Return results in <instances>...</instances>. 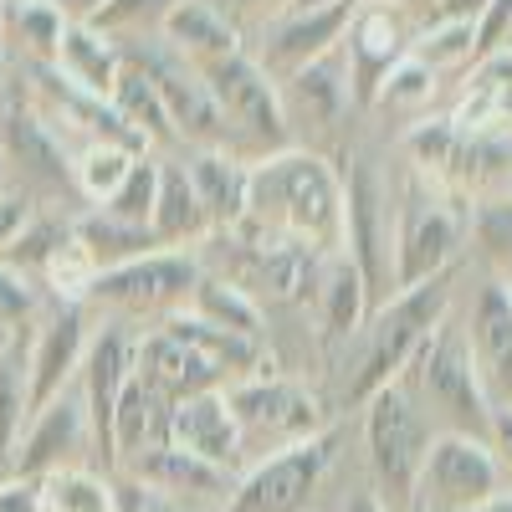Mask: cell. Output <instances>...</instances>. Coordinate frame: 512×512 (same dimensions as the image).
Segmentation results:
<instances>
[{"instance_id":"11","label":"cell","mask_w":512,"mask_h":512,"mask_svg":"<svg viewBox=\"0 0 512 512\" xmlns=\"http://www.w3.org/2000/svg\"><path fill=\"white\" fill-rule=\"evenodd\" d=\"M497 492H507V482H502L492 446L482 436L436 431L431 446H425L420 472H415L410 512H472V507L492 502Z\"/></svg>"},{"instance_id":"41","label":"cell","mask_w":512,"mask_h":512,"mask_svg":"<svg viewBox=\"0 0 512 512\" xmlns=\"http://www.w3.org/2000/svg\"><path fill=\"white\" fill-rule=\"evenodd\" d=\"M113 502H118V512H185L175 497H164L149 482L123 477V472H113Z\"/></svg>"},{"instance_id":"6","label":"cell","mask_w":512,"mask_h":512,"mask_svg":"<svg viewBox=\"0 0 512 512\" xmlns=\"http://www.w3.org/2000/svg\"><path fill=\"white\" fill-rule=\"evenodd\" d=\"M195 282H200V256L195 251H149L128 267L98 272L82 308L118 318V323H134V328H154V323L190 308Z\"/></svg>"},{"instance_id":"52","label":"cell","mask_w":512,"mask_h":512,"mask_svg":"<svg viewBox=\"0 0 512 512\" xmlns=\"http://www.w3.org/2000/svg\"><path fill=\"white\" fill-rule=\"evenodd\" d=\"M297 6H333V0H297ZM297 6H292V11H297Z\"/></svg>"},{"instance_id":"9","label":"cell","mask_w":512,"mask_h":512,"mask_svg":"<svg viewBox=\"0 0 512 512\" xmlns=\"http://www.w3.org/2000/svg\"><path fill=\"white\" fill-rule=\"evenodd\" d=\"M205 88L216 98L221 118H226V134H231V154L251 159H267L277 149L292 144L287 134V118H282V98H277V82L251 62V52H236L216 67H205Z\"/></svg>"},{"instance_id":"33","label":"cell","mask_w":512,"mask_h":512,"mask_svg":"<svg viewBox=\"0 0 512 512\" xmlns=\"http://www.w3.org/2000/svg\"><path fill=\"white\" fill-rule=\"evenodd\" d=\"M410 57L425 62L441 82L466 77L477 67V26H466V21H420L415 41H410Z\"/></svg>"},{"instance_id":"8","label":"cell","mask_w":512,"mask_h":512,"mask_svg":"<svg viewBox=\"0 0 512 512\" xmlns=\"http://www.w3.org/2000/svg\"><path fill=\"white\" fill-rule=\"evenodd\" d=\"M226 405H231L236 431H241V456H256V461L272 456V451H287L297 441H308L318 431H328V415H323L318 390H308L303 379H287L277 369L231 384Z\"/></svg>"},{"instance_id":"24","label":"cell","mask_w":512,"mask_h":512,"mask_svg":"<svg viewBox=\"0 0 512 512\" xmlns=\"http://www.w3.org/2000/svg\"><path fill=\"white\" fill-rule=\"evenodd\" d=\"M159 36L200 72L236 57V52H246V31L216 6V0H185V6H175L169 21L159 26Z\"/></svg>"},{"instance_id":"15","label":"cell","mask_w":512,"mask_h":512,"mask_svg":"<svg viewBox=\"0 0 512 512\" xmlns=\"http://www.w3.org/2000/svg\"><path fill=\"white\" fill-rule=\"evenodd\" d=\"M359 0H333V6H297L267 26H256L262 31V41H246V52L251 62L262 67L272 82L292 77V72H303L308 62L338 52V41H344L349 31V16H354Z\"/></svg>"},{"instance_id":"53","label":"cell","mask_w":512,"mask_h":512,"mask_svg":"<svg viewBox=\"0 0 512 512\" xmlns=\"http://www.w3.org/2000/svg\"><path fill=\"white\" fill-rule=\"evenodd\" d=\"M0 195H6V159H0Z\"/></svg>"},{"instance_id":"44","label":"cell","mask_w":512,"mask_h":512,"mask_svg":"<svg viewBox=\"0 0 512 512\" xmlns=\"http://www.w3.org/2000/svg\"><path fill=\"white\" fill-rule=\"evenodd\" d=\"M31 216H36V200L26 190H6V195H0V256L11 251V241L26 231Z\"/></svg>"},{"instance_id":"40","label":"cell","mask_w":512,"mask_h":512,"mask_svg":"<svg viewBox=\"0 0 512 512\" xmlns=\"http://www.w3.org/2000/svg\"><path fill=\"white\" fill-rule=\"evenodd\" d=\"M41 308H47V297H41V287L0 262V333L16 338V333H31V323L41 318Z\"/></svg>"},{"instance_id":"49","label":"cell","mask_w":512,"mask_h":512,"mask_svg":"<svg viewBox=\"0 0 512 512\" xmlns=\"http://www.w3.org/2000/svg\"><path fill=\"white\" fill-rule=\"evenodd\" d=\"M384 6H395V11H405L410 21H425L436 11V0H384Z\"/></svg>"},{"instance_id":"23","label":"cell","mask_w":512,"mask_h":512,"mask_svg":"<svg viewBox=\"0 0 512 512\" xmlns=\"http://www.w3.org/2000/svg\"><path fill=\"white\" fill-rule=\"evenodd\" d=\"M369 313H374V297H369L359 267L349 262L344 251L323 256V267H318V277H313V318H318V333H323L328 354L344 349L349 338L364 328Z\"/></svg>"},{"instance_id":"47","label":"cell","mask_w":512,"mask_h":512,"mask_svg":"<svg viewBox=\"0 0 512 512\" xmlns=\"http://www.w3.org/2000/svg\"><path fill=\"white\" fill-rule=\"evenodd\" d=\"M482 11H487V0H436V11L425 21H466V26H477Z\"/></svg>"},{"instance_id":"31","label":"cell","mask_w":512,"mask_h":512,"mask_svg":"<svg viewBox=\"0 0 512 512\" xmlns=\"http://www.w3.org/2000/svg\"><path fill=\"white\" fill-rule=\"evenodd\" d=\"M0 31L11 36V47L21 52L26 67H52L67 21L57 16L52 0H6V11H0Z\"/></svg>"},{"instance_id":"38","label":"cell","mask_w":512,"mask_h":512,"mask_svg":"<svg viewBox=\"0 0 512 512\" xmlns=\"http://www.w3.org/2000/svg\"><path fill=\"white\" fill-rule=\"evenodd\" d=\"M175 6H185V0H108L93 26H98L103 36H113V41L154 36V31L169 21V11H175Z\"/></svg>"},{"instance_id":"28","label":"cell","mask_w":512,"mask_h":512,"mask_svg":"<svg viewBox=\"0 0 512 512\" xmlns=\"http://www.w3.org/2000/svg\"><path fill=\"white\" fill-rule=\"evenodd\" d=\"M123 477H139V482H149L154 492L175 497V502H185V497H221L226 502L231 487H236L231 472H221V466H210V461H200L180 446H164V451L144 456L134 472H123Z\"/></svg>"},{"instance_id":"20","label":"cell","mask_w":512,"mask_h":512,"mask_svg":"<svg viewBox=\"0 0 512 512\" xmlns=\"http://www.w3.org/2000/svg\"><path fill=\"white\" fill-rule=\"evenodd\" d=\"M16 159L26 175V195L41 190H67L72 195V154L57 144V134L36 118V108L21 98L0 113V159Z\"/></svg>"},{"instance_id":"54","label":"cell","mask_w":512,"mask_h":512,"mask_svg":"<svg viewBox=\"0 0 512 512\" xmlns=\"http://www.w3.org/2000/svg\"><path fill=\"white\" fill-rule=\"evenodd\" d=\"M0 77H6V47H0Z\"/></svg>"},{"instance_id":"13","label":"cell","mask_w":512,"mask_h":512,"mask_svg":"<svg viewBox=\"0 0 512 512\" xmlns=\"http://www.w3.org/2000/svg\"><path fill=\"white\" fill-rule=\"evenodd\" d=\"M466 354H472L477 384L492 410H512V287L502 277H482L456 308Z\"/></svg>"},{"instance_id":"30","label":"cell","mask_w":512,"mask_h":512,"mask_svg":"<svg viewBox=\"0 0 512 512\" xmlns=\"http://www.w3.org/2000/svg\"><path fill=\"white\" fill-rule=\"evenodd\" d=\"M72 236L82 241V251L93 256V267H98V272L128 267V262H139V256H149V251H164L159 236H154L149 226L113 221V216H103V210H88V216H77V221H72Z\"/></svg>"},{"instance_id":"45","label":"cell","mask_w":512,"mask_h":512,"mask_svg":"<svg viewBox=\"0 0 512 512\" xmlns=\"http://www.w3.org/2000/svg\"><path fill=\"white\" fill-rule=\"evenodd\" d=\"M0 512H41V482L31 477H0Z\"/></svg>"},{"instance_id":"3","label":"cell","mask_w":512,"mask_h":512,"mask_svg":"<svg viewBox=\"0 0 512 512\" xmlns=\"http://www.w3.org/2000/svg\"><path fill=\"white\" fill-rule=\"evenodd\" d=\"M456 282H461V267L441 272L431 282L390 292L384 303H374V313L364 318V328L349 338V344L333 349V359H349V369H344V400L349 405H364L374 390H384L390 379L405 374L415 349L456 308Z\"/></svg>"},{"instance_id":"4","label":"cell","mask_w":512,"mask_h":512,"mask_svg":"<svg viewBox=\"0 0 512 512\" xmlns=\"http://www.w3.org/2000/svg\"><path fill=\"white\" fill-rule=\"evenodd\" d=\"M472 231V205H456L446 185L425 180L420 169H405L395 195V292L456 272Z\"/></svg>"},{"instance_id":"50","label":"cell","mask_w":512,"mask_h":512,"mask_svg":"<svg viewBox=\"0 0 512 512\" xmlns=\"http://www.w3.org/2000/svg\"><path fill=\"white\" fill-rule=\"evenodd\" d=\"M344 512H390V507H384L374 492H359V497H349V507Z\"/></svg>"},{"instance_id":"56","label":"cell","mask_w":512,"mask_h":512,"mask_svg":"<svg viewBox=\"0 0 512 512\" xmlns=\"http://www.w3.org/2000/svg\"><path fill=\"white\" fill-rule=\"evenodd\" d=\"M507 200H512V175H507Z\"/></svg>"},{"instance_id":"1","label":"cell","mask_w":512,"mask_h":512,"mask_svg":"<svg viewBox=\"0 0 512 512\" xmlns=\"http://www.w3.org/2000/svg\"><path fill=\"white\" fill-rule=\"evenodd\" d=\"M236 236L308 246L318 256L344 251V175L333 169L328 154L297 144L251 159Z\"/></svg>"},{"instance_id":"26","label":"cell","mask_w":512,"mask_h":512,"mask_svg":"<svg viewBox=\"0 0 512 512\" xmlns=\"http://www.w3.org/2000/svg\"><path fill=\"white\" fill-rule=\"evenodd\" d=\"M185 175L210 216V231H236L246 210V159L231 149H185Z\"/></svg>"},{"instance_id":"19","label":"cell","mask_w":512,"mask_h":512,"mask_svg":"<svg viewBox=\"0 0 512 512\" xmlns=\"http://www.w3.org/2000/svg\"><path fill=\"white\" fill-rule=\"evenodd\" d=\"M93 446L88 436V410H82V395L67 390L57 400H47L41 410H31L26 431L16 441V456H11V477H52L62 472V466H88L82 461V451Z\"/></svg>"},{"instance_id":"22","label":"cell","mask_w":512,"mask_h":512,"mask_svg":"<svg viewBox=\"0 0 512 512\" xmlns=\"http://www.w3.org/2000/svg\"><path fill=\"white\" fill-rule=\"evenodd\" d=\"M169 415H175V400H164L154 384H144L139 374L123 384L113 410V472H134L144 456L169 446Z\"/></svg>"},{"instance_id":"5","label":"cell","mask_w":512,"mask_h":512,"mask_svg":"<svg viewBox=\"0 0 512 512\" xmlns=\"http://www.w3.org/2000/svg\"><path fill=\"white\" fill-rule=\"evenodd\" d=\"M405 390L415 395V405L425 410L431 431H451V436H482L492 431V405L477 384L472 354L456 323V308L441 318V328L415 349V359L405 364Z\"/></svg>"},{"instance_id":"25","label":"cell","mask_w":512,"mask_h":512,"mask_svg":"<svg viewBox=\"0 0 512 512\" xmlns=\"http://www.w3.org/2000/svg\"><path fill=\"white\" fill-rule=\"evenodd\" d=\"M159 159V154H154ZM149 231L159 236L164 251H185V246H200L210 231V216L185 175V159L180 154H164L159 159V185H154V216H149Z\"/></svg>"},{"instance_id":"16","label":"cell","mask_w":512,"mask_h":512,"mask_svg":"<svg viewBox=\"0 0 512 512\" xmlns=\"http://www.w3.org/2000/svg\"><path fill=\"white\" fill-rule=\"evenodd\" d=\"M415 26L405 11L384 6V0H359L354 16H349V31L338 41V57H344V72H349V93H354V108H369L374 88L384 82L400 57H410V41H415Z\"/></svg>"},{"instance_id":"29","label":"cell","mask_w":512,"mask_h":512,"mask_svg":"<svg viewBox=\"0 0 512 512\" xmlns=\"http://www.w3.org/2000/svg\"><path fill=\"white\" fill-rule=\"evenodd\" d=\"M185 313H195L200 323L221 328V333L251 338V344H267V338H262L267 308L256 303L246 287H236V282H226V277H216V272H205V267H200V282H195V292H190V308H185Z\"/></svg>"},{"instance_id":"18","label":"cell","mask_w":512,"mask_h":512,"mask_svg":"<svg viewBox=\"0 0 512 512\" xmlns=\"http://www.w3.org/2000/svg\"><path fill=\"white\" fill-rule=\"evenodd\" d=\"M277 98H282V118H287V134L297 149H318L323 154V134L338 128L354 108V93H349V72H344V57L328 52L318 62H308L303 72H292L277 82Z\"/></svg>"},{"instance_id":"17","label":"cell","mask_w":512,"mask_h":512,"mask_svg":"<svg viewBox=\"0 0 512 512\" xmlns=\"http://www.w3.org/2000/svg\"><path fill=\"white\" fill-rule=\"evenodd\" d=\"M93 338V313L82 303H47L26 333V374H31V410L67 395Z\"/></svg>"},{"instance_id":"21","label":"cell","mask_w":512,"mask_h":512,"mask_svg":"<svg viewBox=\"0 0 512 512\" xmlns=\"http://www.w3.org/2000/svg\"><path fill=\"white\" fill-rule=\"evenodd\" d=\"M169 446H180L210 466L236 477L241 456V431H236V415L226 405V390H210V395H190L175 400V415H169Z\"/></svg>"},{"instance_id":"10","label":"cell","mask_w":512,"mask_h":512,"mask_svg":"<svg viewBox=\"0 0 512 512\" xmlns=\"http://www.w3.org/2000/svg\"><path fill=\"white\" fill-rule=\"evenodd\" d=\"M344 256L359 267L374 303L395 292V195L369 154H354L344 175Z\"/></svg>"},{"instance_id":"12","label":"cell","mask_w":512,"mask_h":512,"mask_svg":"<svg viewBox=\"0 0 512 512\" xmlns=\"http://www.w3.org/2000/svg\"><path fill=\"white\" fill-rule=\"evenodd\" d=\"M333 446H338V436L318 431V436L297 441L287 451H272L262 461H251L236 477L231 497H226V512H303L318 497L323 477H328Z\"/></svg>"},{"instance_id":"35","label":"cell","mask_w":512,"mask_h":512,"mask_svg":"<svg viewBox=\"0 0 512 512\" xmlns=\"http://www.w3.org/2000/svg\"><path fill=\"white\" fill-rule=\"evenodd\" d=\"M41 512H118V502H113V472L62 466V472L41 477Z\"/></svg>"},{"instance_id":"7","label":"cell","mask_w":512,"mask_h":512,"mask_svg":"<svg viewBox=\"0 0 512 512\" xmlns=\"http://www.w3.org/2000/svg\"><path fill=\"white\" fill-rule=\"evenodd\" d=\"M431 420L405 390V379H390L384 390L364 400V451H369V472H374V497L390 512H410L415 472L431 446Z\"/></svg>"},{"instance_id":"57","label":"cell","mask_w":512,"mask_h":512,"mask_svg":"<svg viewBox=\"0 0 512 512\" xmlns=\"http://www.w3.org/2000/svg\"><path fill=\"white\" fill-rule=\"evenodd\" d=\"M0 11H6V0H0Z\"/></svg>"},{"instance_id":"39","label":"cell","mask_w":512,"mask_h":512,"mask_svg":"<svg viewBox=\"0 0 512 512\" xmlns=\"http://www.w3.org/2000/svg\"><path fill=\"white\" fill-rule=\"evenodd\" d=\"M154 185H159V159L139 154L134 169H128V180L118 185V195L108 205H98V210L113 216V221H128V226H149V216H154Z\"/></svg>"},{"instance_id":"37","label":"cell","mask_w":512,"mask_h":512,"mask_svg":"<svg viewBox=\"0 0 512 512\" xmlns=\"http://www.w3.org/2000/svg\"><path fill=\"white\" fill-rule=\"evenodd\" d=\"M466 241H477V256L492 277L512 287V200H477L472 205V231Z\"/></svg>"},{"instance_id":"32","label":"cell","mask_w":512,"mask_h":512,"mask_svg":"<svg viewBox=\"0 0 512 512\" xmlns=\"http://www.w3.org/2000/svg\"><path fill=\"white\" fill-rule=\"evenodd\" d=\"M26 420H31V374H26V333H16L0 349V477L11 472Z\"/></svg>"},{"instance_id":"2","label":"cell","mask_w":512,"mask_h":512,"mask_svg":"<svg viewBox=\"0 0 512 512\" xmlns=\"http://www.w3.org/2000/svg\"><path fill=\"white\" fill-rule=\"evenodd\" d=\"M267 344H251V338L221 333L200 323L195 313H175L154 328H139L134 344V374L164 400H190V395H210V390H231V384L267 374Z\"/></svg>"},{"instance_id":"36","label":"cell","mask_w":512,"mask_h":512,"mask_svg":"<svg viewBox=\"0 0 512 512\" xmlns=\"http://www.w3.org/2000/svg\"><path fill=\"white\" fill-rule=\"evenodd\" d=\"M134 149L123 144H88L82 154H72V195L88 200L93 210L108 205L118 195V185L128 180V169H134Z\"/></svg>"},{"instance_id":"34","label":"cell","mask_w":512,"mask_h":512,"mask_svg":"<svg viewBox=\"0 0 512 512\" xmlns=\"http://www.w3.org/2000/svg\"><path fill=\"white\" fill-rule=\"evenodd\" d=\"M441 98V77L425 67V62H415V57H400L390 72H384V82L374 88V98H369V108L374 113H390V118H425L431 113V103Z\"/></svg>"},{"instance_id":"51","label":"cell","mask_w":512,"mask_h":512,"mask_svg":"<svg viewBox=\"0 0 512 512\" xmlns=\"http://www.w3.org/2000/svg\"><path fill=\"white\" fill-rule=\"evenodd\" d=\"M472 512H512V487H507V492H497L492 502H482V507H472Z\"/></svg>"},{"instance_id":"14","label":"cell","mask_w":512,"mask_h":512,"mask_svg":"<svg viewBox=\"0 0 512 512\" xmlns=\"http://www.w3.org/2000/svg\"><path fill=\"white\" fill-rule=\"evenodd\" d=\"M134 344H139L134 323L103 318L77 369V384H82L77 395H82V410H88V436H93V451L103 456V472H113V410H118L123 384L134 379Z\"/></svg>"},{"instance_id":"42","label":"cell","mask_w":512,"mask_h":512,"mask_svg":"<svg viewBox=\"0 0 512 512\" xmlns=\"http://www.w3.org/2000/svg\"><path fill=\"white\" fill-rule=\"evenodd\" d=\"M512 41V0H487V11L477 21V57L497 52Z\"/></svg>"},{"instance_id":"27","label":"cell","mask_w":512,"mask_h":512,"mask_svg":"<svg viewBox=\"0 0 512 512\" xmlns=\"http://www.w3.org/2000/svg\"><path fill=\"white\" fill-rule=\"evenodd\" d=\"M52 72L62 82H72L77 93H88V98H113L118 72H123V52H118V41L103 36L98 26H67L62 41H57Z\"/></svg>"},{"instance_id":"46","label":"cell","mask_w":512,"mask_h":512,"mask_svg":"<svg viewBox=\"0 0 512 512\" xmlns=\"http://www.w3.org/2000/svg\"><path fill=\"white\" fill-rule=\"evenodd\" d=\"M487 446L502 466V482L512 487V410H492V431H487Z\"/></svg>"},{"instance_id":"55","label":"cell","mask_w":512,"mask_h":512,"mask_svg":"<svg viewBox=\"0 0 512 512\" xmlns=\"http://www.w3.org/2000/svg\"><path fill=\"white\" fill-rule=\"evenodd\" d=\"M6 344H11V338H6V333H0V349H6Z\"/></svg>"},{"instance_id":"43","label":"cell","mask_w":512,"mask_h":512,"mask_svg":"<svg viewBox=\"0 0 512 512\" xmlns=\"http://www.w3.org/2000/svg\"><path fill=\"white\" fill-rule=\"evenodd\" d=\"M216 6L241 26V31H251V26H267V21H277V16H287L297 0H216Z\"/></svg>"},{"instance_id":"48","label":"cell","mask_w":512,"mask_h":512,"mask_svg":"<svg viewBox=\"0 0 512 512\" xmlns=\"http://www.w3.org/2000/svg\"><path fill=\"white\" fill-rule=\"evenodd\" d=\"M52 6H57V16H62L67 26H93L108 0H52Z\"/></svg>"}]
</instances>
